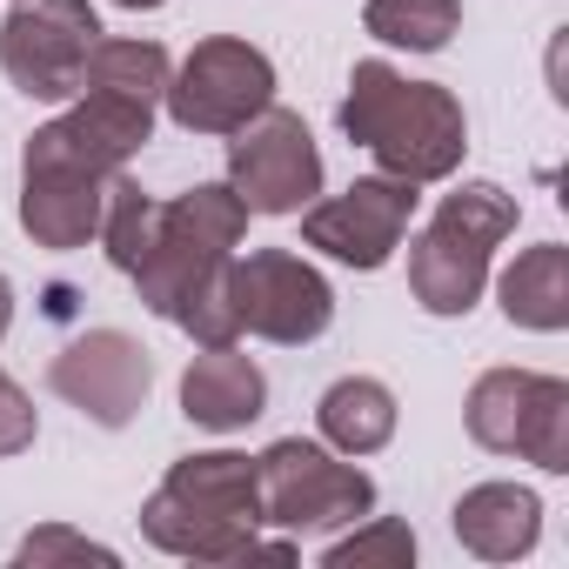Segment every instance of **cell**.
Wrapping results in <instances>:
<instances>
[{
	"instance_id": "cell-1",
	"label": "cell",
	"mask_w": 569,
	"mask_h": 569,
	"mask_svg": "<svg viewBox=\"0 0 569 569\" xmlns=\"http://www.w3.org/2000/svg\"><path fill=\"white\" fill-rule=\"evenodd\" d=\"M154 141V101H128V94H101L81 88V101L34 128L21 148V228L34 234V248H88L101 234V201L108 181Z\"/></svg>"
},
{
	"instance_id": "cell-2",
	"label": "cell",
	"mask_w": 569,
	"mask_h": 569,
	"mask_svg": "<svg viewBox=\"0 0 569 569\" xmlns=\"http://www.w3.org/2000/svg\"><path fill=\"white\" fill-rule=\"evenodd\" d=\"M241 234H248V208L228 181H201V188L161 201L148 254L134 261L141 309H154L201 349L241 342L234 309H228V261H234Z\"/></svg>"
},
{
	"instance_id": "cell-3",
	"label": "cell",
	"mask_w": 569,
	"mask_h": 569,
	"mask_svg": "<svg viewBox=\"0 0 569 569\" xmlns=\"http://www.w3.org/2000/svg\"><path fill=\"white\" fill-rule=\"evenodd\" d=\"M141 536L188 562H296V542H261V482L254 456L208 449L181 456L161 489L141 502Z\"/></svg>"
},
{
	"instance_id": "cell-4",
	"label": "cell",
	"mask_w": 569,
	"mask_h": 569,
	"mask_svg": "<svg viewBox=\"0 0 569 569\" xmlns=\"http://www.w3.org/2000/svg\"><path fill=\"white\" fill-rule=\"evenodd\" d=\"M342 134L376 154L382 174L402 181H449L469 154V121L462 101L436 81H409L389 61H356L349 101H342Z\"/></svg>"
},
{
	"instance_id": "cell-5",
	"label": "cell",
	"mask_w": 569,
	"mask_h": 569,
	"mask_svg": "<svg viewBox=\"0 0 569 569\" xmlns=\"http://www.w3.org/2000/svg\"><path fill=\"white\" fill-rule=\"evenodd\" d=\"M516 194H502L496 181H462L456 194H442L429 228L409 241V289L429 316H469L482 302L489 254L516 234Z\"/></svg>"
},
{
	"instance_id": "cell-6",
	"label": "cell",
	"mask_w": 569,
	"mask_h": 569,
	"mask_svg": "<svg viewBox=\"0 0 569 569\" xmlns=\"http://www.w3.org/2000/svg\"><path fill=\"white\" fill-rule=\"evenodd\" d=\"M462 422L482 449L496 456H522L549 476L569 469V382L542 376V369H489L476 376Z\"/></svg>"
},
{
	"instance_id": "cell-7",
	"label": "cell",
	"mask_w": 569,
	"mask_h": 569,
	"mask_svg": "<svg viewBox=\"0 0 569 569\" xmlns=\"http://www.w3.org/2000/svg\"><path fill=\"white\" fill-rule=\"evenodd\" d=\"M261 482V522L274 529H342L376 509V482L356 462H336V449L281 436L254 456Z\"/></svg>"
},
{
	"instance_id": "cell-8",
	"label": "cell",
	"mask_w": 569,
	"mask_h": 569,
	"mask_svg": "<svg viewBox=\"0 0 569 569\" xmlns=\"http://www.w3.org/2000/svg\"><path fill=\"white\" fill-rule=\"evenodd\" d=\"M94 41L101 21L88 0H14L0 21V74L28 101H74Z\"/></svg>"
},
{
	"instance_id": "cell-9",
	"label": "cell",
	"mask_w": 569,
	"mask_h": 569,
	"mask_svg": "<svg viewBox=\"0 0 569 569\" xmlns=\"http://www.w3.org/2000/svg\"><path fill=\"white\" fill-rule=\"evenodd\" d=\"M228 309L241 336L302 349L336 322V289L289 248H254L241 261H228Z\"/></svg>"
},
{
	"instance_id": "cell-10",
	"label": "cell",
	"mask_w": 569,
	"mask_h": 569,
	"mask_svg": "<svg viewBox=\"0 0 569 569\" xmlns=\"http://www.w3.org/2000/svg\"><path fill=\"white\" fill-rule=\"evenodd\" d=\"M228 188L241 194L248 214H302L322 194V154L302 114L261 108L228 134Z\"/></svg>"
},
{
	"instance_id": "cell-11",
	"label": "cell",
	"mask_w": 569,
	"mask_h": 569,
	"mask_svg": "<svg viewBox=\"0 0 569 569\" xmlns=\"http://www.w3.org/2000/svg\"><path fill=\"white\" fill-rule=\"evenodd\" d=\"M161 101H168L174 128H188V134H234L241 121H254L274 101V68L261 48L214 34L168 74Z\"/></svg>"
},
{
	"instance_id": "cell-12",
	"label": "cell",
	"mask_w": 569,
	"mask_h": 569,
	"mask_svg": "<svg viewBox=\"0 0 569 569\" xmlns=\"http://www.w3.org/2000/svg\"><path fill=\"white\" fill-rule=\"evenodd\" d=\"M416 201H422L416 181H402V174H362L349 194H329V201L302 208V241L322 248L342 268H382L402 248V234L416 221Z\"/></svg>"
},
{
	"instance_id": "cell-13",
	"label": "cell",
	"mask_w": 569,
	"mask_h": 569,
	"mask_svg": "<svg viewBox=\"0 0 569 569\" xmlns=\"http://www.w3.org/2000/svg\"><path fill=\"white\" fill-rule=\"evenodd\" d=\"M48 389H54L61 402H74L88 422L128 429V422L141 416V402H148V389H154V362H148V349H141L134 336H121V329H88V336H74V342L54 356Z\"/></svg>"
},
{
	"instance_id": "cell-14",
	"label": "cell",
	"mask_w": 569,
	"mask_h": 569,
	"mask_svg": "<svg viewBox=\"0 0 569 569\" xmlns=\"http://www.w3.org/2000/svg\"><path fill=\"white\" fill-rule=\"evenodd\" d=\"M261 409H268V376H261L234 342H228V349H201V356L188 362V376H181V416H188L194 429L228 436V429H248Z\"/></svg>"
},
{
	"instance_id": "cell-15",
	"label": "cell",
	"mask_w": 569,
	"mask_h": 569,
	"mask_svg": "<svg viewBox=\"0 0 569 569\" xmlns=\"http://www.w3.org/2000/svg\"><path fill=\"white\" fill-rule=\"evenodd\" d=\"M456 542L469 549V556H482V562H516V556H529L536 549V536H542V502H536V489H522V482H476V489H462V502H456Z\"/></svg>"
},
{
	"instance_id": "cell-16",
	"label": "cell",
	"mask_w": 569,
	"mask_h": 569,
	"mask_svg": "<svg viewBox=\"0 0 569 569\" xmlns=\"http://www.w3.org/2000/svg\"><path fill=\"white\" fill-rule=\"evenodd\" d=\"M496 296H502V316H509L516 329L556 336V329L569 322V248H562V241L522 248V254L502 268Z\"/></svg>"
},
{
	"instance_id": "cell-17",
	"label": "cell",
	"mask_w": 569,
	"mask_h": 569,
	"mask_svg": "<svg viewBox=\"0 0 569 569\" xmlns=\"http://www.w3.org/2000/svg\"><path fill=\"white\" fill-rule=\"evenodd\" d=\"M316 422H322V442H329V449H342V456H376V449H389V436H396V396H389V382H376V376H342V382H329V396L316 402Z\"/></svg>"
},
{
	"instance_id": "cell-18",
	"label": "cell",
	"mask_w": 569,
	"mask_h": 569,
	"mask_svg": "<svg viewBox=\"0 0 569 569\" xmlns=\"http://www.w3.org/2000/svg\"><path fill=\"white\" fill-rule=\"evenodd\" d=\"M168 48L161 41H94L88 68H81V88H101V94H128V101H161L168 94Z\"/></svg>"
},
{
	"instance_id": "cell-19",
	"label": "cell",
	"mask_w": 569,
	"mask_h": 569,
	"mask_svg": "<svg viewBox=\"0 0 569 569\" xmlns=\"http://www.w3.org/2000/svg\"><path fill=\"white\" fill-rule=\"evenodd\" d=\"M362 28L382 48H409V54H436L449 48V34L462 28V0H369Z\"/></svg>"
},
{
	"instance_id": "cell-20",
	"label": "cell",
	"mask_w": 569,
	"mask_h": 569,
	"mask_svg": "<svg viewBox=\"0 0 569 569\" xmlns=\"http://www.w3.org/2000/svg\"><path fill=\"white\" fill-rule=\"evenodd\" d=\"M154 208L161 201H148L128 174H114L108 181V201H101V248H108V261L121 268V274H134V261L148 254V234H154Z\"/></svg>"
},
{
	"instance_id": "cell-21",
	"label": "cell",
	"mask_w": 569,
	"mask_h": 569,
	"mask_svg": "<svg viewBox=\"0 0 569 569\" xmlns=\"http://www.w3.org/2000/svg\"><path fill=\"white\" fill-rule=\"evenodd\" d=\"M376 562L382 569H409L416 562V529L396 522V516H362L356 536L322 549V569H376Z\"/></svg>"
},
{
	"instance_id": "cell-22",
	"label": "cell",
	"mask_w": 569,
	"mask_h": 569,
	"mask_svg": "<svg viewBox=\"0 0 569 569\" xmlns=\"http://www.w3.org/2000/svg\"><path fill=\"white\" fill-rule=\"evenodd\" d=\"M14 562H21V569H48V562H101V569H114L121 556H114L108 542H88L81 529H61V522H48V529H28V536H21Z\"/></svg>"
},
{
	"instance_id": "cell-23",
	"label": "cell",
	"mask_w": 569,
	"mask_h": 569,
	"mask_svg": "<svg viewBox=\"0 0 569 569\" xmlns=\"http://www.w3.org/2000/svg\"><path fill=\"white\" fill-rule=\"evenodd\" d=\"M34 402H28V389L0 369V456H21V449H34Z\"/></svg>"
},
{
	"instance_id": "cell-24",
	"label": "cell",
	"mask_w": 569,
	"mask_h": 569,
	"mask_svg": "<svg viewBox=\"0 0 569 569\" xmlns=\"http://www.w3.org/2000/svg\"><path fill=\"white\" fill-rule=\"evenodd\" d=\"M8 322H14V281L0 274V336H8Z\"/></svg>"
},
{
	"instance_id": "cell-25",
	"label": "cell",
	"mask_w": 569,
	"mask_h": 569,
	"mask_svg": "<svg viewBox=\"0 0 569 569\" xmlns=\"http://www.w3.org/2000/svg\"><path fill=\"white\" fill-rule=\"evenodd\" d=\"M114 8H134L141 14V8H161V0H114Z\"/></svg>"
}]
</instances>
